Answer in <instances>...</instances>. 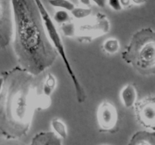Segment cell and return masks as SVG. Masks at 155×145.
Wrapping results in <instances>:
<instances>
[{"instance_id":"1","label":"cell","mask_w":155,"mask_h":145,"mask_svg":"<svg viewBox=\"0 0 155 145\" xmlns=\"http://www.w3.org/2000/svg\"><path fill=\"white\" fill-rule=\"evenodd\" d=\"M12 43L18 66L33 76L51 67L58 54L47 36L34 0H11Z\"/></svg>"},{"instance_id":"2","label":"cell","mask_w":155,"mask_h":145,"mask_svg":"<svg viewBox=\"0 0 155 145\" xmlns=\"http://www.w3.org/2000/svg\"><path fill=\"white\" fill-rule=\"evenodd\" d=\"M4 85L0 94V131L15 140L30 130L36 110L37 87L35 76L14 66L5 72Z\"/></svg>"},{"instance_id":"3","label":"cell","mask_w":155,"mask_h":145,"mask_svg":"<svg viewBox=\"0 0 155 145\" xmlns=\"http://www.w3.org/2000/svg\"><path fill=\"white\" fill-rule=\"evenodd\" d=\"M122 58L141 75L155 74V33L151 28L138 30L122 52Z\"/></svg>"},{"instance_id":"4","label":"cell","mask_w":155,"mask_h":145,"mask_svg":"<svg viewBox=\"0 0 155 145\" xmlns=\"http://www.w3.org/2000/svg\"><path fill=\"white\" fill-rule=\"evenodd\" d=\"M34 1L38 8L41 18H42V23H43V26L45 27L48 40L50 41L52 46L54 47L55 51H57L58 54L60 56L61 60H63L64 64L66 67L67 72H68V75H69L71 80H72L77 102L80 103V104L84 103L86 99V92H85L82 84L80 83V80L77 78V75H76L75 72H74V69L72 67V65H71V62L68 59L64 45L63 40H62L60 33L58 32V30L56 27L52 18L49 15L48 11L46 10L42 1L41 0H34Z\"/></svg>"},{"instance_id":"5","label":"cell","mask_w":155,"mask_h":145,"mask_svg":"<svg viewBox=\"0 0 155 145\" xmlns=\"http://www.w3.org/2000/svg\"><path fill=\"white\" fill-rule=\"evenodd\" d=\"M110 24L107 18L98 14L95 19L86 21L77 28L76 37L81 42H91L94 39L107 33Z\"/></svg>"},{"instance_id":"6","label":"cell","mask_w":155,"mask_h":145,"mask_svg":"<svg viewBox=\"0 0 155 145\" xmlns=\"http://www.w3.org/2000/svg\"><path fill=\"white\" fill-rule=\"evenodd\" d=\"M135 115L138 122L149 131H154L155 127V97L149 95L136 103Z\"/></svg>"},{"instance_id":"7","label":"cell","mask_w":155,"mask_h":145,"mask_svg":"<svg viewBox=\"0 0 155 145\" xmlns=\"http://www.w3.org/2000/svg\"><path fill=\"white\" fill-rule=\"evenodd\" d=\"M96 118L101 131H112L118 124L119 116L116 107L110 101L101 102L97 108Z\"/></svg>"},{"instance_id":"8","label":"cell","mask_w":155,"mask_h":145,"mask_svg":"<svg viewBox=\"0 0 155 145\" xmlns=\"http://www.w3.org/2000/svg\"><path fill=\"white\" fill-rule=\"evenodd\" d=\"M12 39L11 0H0V49L6 48Z\"/></svg>"},{"instance_id":"9","label":"cell","mask_w":155,"mask_h":145,"mask_svg":"<svg viewBox=\"0 0 155 145\" xmlns=\"http://www.w3.org/2000/svg\"><path fill=\"white\" fill-rule=\"evenodd\" d=\"M120 98L123 105L126 108H132L137 102L138 92L133 84H127L123 87L120 92Z\"/></svg>"},{"instance_id":"10","label":"cell","mask_w":155,"mask_h":145,"mask_svg":"<svg viewBox=\"0 0 155 145\" xmlns=\"http://www.w3.org/2000/svg\"><path fill=\"white\" fill-rule=\"evenodd\" d=\"M30 145H63L61 139L52 131H41L33 137Z\"/></svg>"},{"instance_id":"11","label":"cell","mask_w":155,"mask_h":145,"mask_svg":"<svg viewBox=\"0 0 155 145\" xmlns=\"http://www.w3.org/2000/svg\"><path fill=\"white\" fill-rule=\"evenodd\" d=\"M154 131L145 130L135 133L128 145H154Z\"/></svg>"},{"instance_id":"12","label":"cell","mask_w":155,"mask_h":145,"mask_svg":"<svg viewBox=\"0 0 155 145\" xmlns=\"http://www.w3.org/2000/svg\"><path fill=\"white\" fill-rule=\"evenodd\" d=\"M57 86V79L54 76V74L48 73L45 76L43 82L42 83V85L40 87V92L37 91L38 93L44 95V96L51 98V95L54 92Z\"/></svg>"},{"instance_id":"13","label":"cell","mask_w":155,"mask_h":145,"mask_svg":"<svg viewBox=\"0 0 155 145\" xmlns=\"http://www.w3.org/2000/svg\"><path fill=\"white\" fill-rule=\"evenodd\" d=\"M51 131L60 139H65L68 137V128L63 120L58 118L51 119L50 123Z\"/></svg>"},{"instance_id":"14","label":"cell","mask_w":155,"mask_h":145,"mask_svg":"<svg viewBox=\"0 0 155 145\" xmlns=\"http://www.w3.org/2000/svg\"><path fill=\"white\" fill-rule=\"evenodd\" d=\"M102 48L104 52L107 54L112 55L117 54L120 48V41L117 38H108L103 43Z\"/></svg>"},{"instance_id":"15","label":"cell","mask_w":155,"mask_h":145,"mask_svg":"<svg viewBox=\"0 0 155 145\" xmlns=\"http://www.w3.org/2000/svg\"><path fill=\"white\" fill-rule=\"evenodd\" d=\"M48 2L53 7L67 11H71L75 8L74 3L70 0H48Z\"/></svg>"},{"instance_id":"16","label":"cell","mask_w":155,"mask_h":145,"mask_svg":"<svg viewBox=\"0 0 155 145\" xmlns=\"http://www.w3.org/2000/svg\"><path fill=\"white\" fill-rule=\"evenodd\" d=\"M71 14L73 17L78 20H84L89 18L92 14V10L89 8L75 7L71 11Z\"/></svg>"},{"instance_id":"17","label":"cell","mask_w":155,"mask_h":145,"mask_svg":"<svg viewBox=\"0 0 155 145\" xmlns=\"http://www.w3.org/2000/svg\"><path fill=\"white\" fill-rule=\"evenodd\" d=\"M61 30L62 33L66 37H76V34H77V27L74 25V23L69 22L65 23V24H62L60 26Z\"/></svg>"},{"instance_id":"18","label":"cell","mask_w":155,"mask_h":145,"mask_svg":"<svg viewBox=\"0 0 155 145\" xmlns=\"http://www.w3.org/2000/svg\"><path fill=\"white\" fill-rule=\"evenodd\" d=\"M53 21H55L58 24L61 26L65 23L71 21V16L67 11L58 10L54 13Z\"/></svg>"},{"instance_id":"19","label":"cell","mask_w":155,"mask_h":145,"mask_svg":"<svg viewBox=\"0 0 155 145\" xmlns=\"http://www.w3.org/2000/svg\"><path fill=\"white\" fill-rule=\"evenodd\" d=\"M109 6L113 10L116 11H120L122 10V6H121L120 0H107Z\"/></svg>"},{"instance_id":"20","label":"cell","mask_w":155,"mask_h":145,"mask_svg":"<svg viewBox=\"0 0 155 145\" xmlns=\"http://www.w3.org/2000/svg\"><path fill=\"white\" fill-rule=\"evenodd\" d=\"M92 1L97 6L100 8H104L106 5V0H90Z\"/></svg>"},{"instance_id":"21","label":"cell","mask_w":155,"mask_h":145,"mask_svg":"<svg viewBox=\"0 0 155 145\" xmlns=\"http://www.w3.org/2000/svg\"><path fill=\"white\" fill-rule=\"evenodd\" d=\"M120 2L121 6L122 8L125 7H129L130 6V4H131V0H120Z\"/></svg>"},{"instance_id":"22","label":"cell","mask_w":155,"mask_h":145,"mask_svg":"<svg viewBox=\"0 0 155 145\" xmlns=\"http://www.w3.org/2000/svg\"><path fill=\"white\" fill-rule=\"evenodd\" d=\"M146 2V0H131V2H133L134 4L140 5L144 4Z\"/></svg>"},{"instance_id":"23","label":"cell","mask_w":155,"mask_h":145,"mask_svg":"<svg viewBox=\"0 0 155 145\" xmlns=\"http://www.w3.org/2000/svg\"><path fill=\"white\" fill-rule=\"evenodd\" d=\"M80 2L81 4H83L85 6H89L91 3L90 0H80Z\"/></svg>"},{"instance_id":"24","label":"cell","mask_w":155,"mask_h":145,"mask_svg":"<svg viewBox=\"0 0 155 145\" xmlns=\"http://www.w3.org/2000/svg\"><path fill=\"white\" fill-rule=\"evenodd\" d=\"M3 85H4V78L3 76H0V94L3 89Z\"/></svg>"},{"instance_id":"25","label":"cell","mask_w":155,"mask_h":145,"mask_svg":"<svg viewBox=\"0 0 155 145\" xmlns=\"http://www.w3.org/2000/svg\"><path fill=\"white\" fill-rule=\"evenodd\" d=\"M1 145H8V144H1Z\"/></svg>"}]
</instances>
